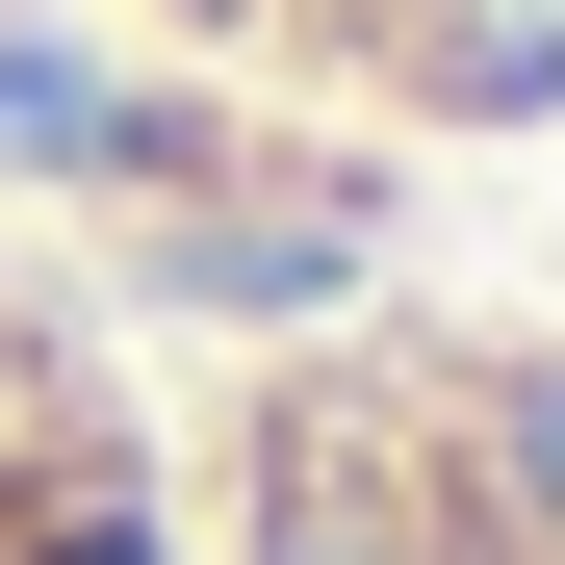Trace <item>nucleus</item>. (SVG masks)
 I'll return each mask as SVG.
<instances>
[{
	"instance_id": "f257e3e1",
	"label": "nucleus",
	"mask_w": 565,
	"mask_h": 565,
	"mask_svg": "<svg viewBox=\"0 0 565 565\" xmlns=\"http://www.w3.org/2000/svg\"><path fill=\"white\" fill-rule=\"evenodd\" d=\"M180 565H565V282H334L180 412Z\"/></svg>"
},
{
	"instance_id": "f03ea898",
	"label": "nucleus",
	"mask_w": 565,
	"mask_h": 565,
	"mask_svg": "<svg viewBox=\"0 0 565 565\" xmlns=\"http://www.w3.org/2000/svg\"><path fill=\"white\" fill-rule=\"evenodd\" d=\"M52 26H129L154 104H257L334 180H565V0H26Z\"/></svg>"
},
{
	"instance_id": "7ed1b4c3",
	"label": "nucleus",
	"mask_w": 565,
	"mask_h": 565,
	"mask_svg": "<svg viewBox=\"0 0 565 565\" xmlns=\"http://www.w3.org/2000/svg\"><path fill=\"white\" fill-rule=\"evenodd\" d=\"M0 565H180V386L129 282L0 206Z\"/></svg>"
}]
</instances>
